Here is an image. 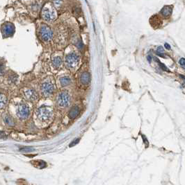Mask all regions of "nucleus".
I'll list each match as a JSON object with an SVG mask.
<instances>
[{
  "instance_id": "nucleus-1",
  "label": "nucleus",
  "mask_w": 185,
  "mask_h": 185,
  "mask_svg": "<svg viewBox=\"0 0 185 185\" xmlns=\"http://www.w3.org/2000/svg\"><path fill=\"white\" fill-rule=\"evenodd\" d=\"M42 17L46 22H52L56 19V13L54 8L50 3L44 6L42 10Z\"/></svg>"
},
{
  "instance_id": "nucleus-2",
  "label": "nucleus",
  "mask_w": 185,
  "mask_h": 185,
  "mask_svg": "<svg viewBox=\"0 0 185 185\" xmlns=\"http://www.w3.org/2000/svg\"><path fill=\"white\" fill-rule=\"evenodd\" d=\"M37 116L42 121H47L52 117L53 110L48 106H42L36 112Z\"/></svg>"
},
{
  "instance_id": "nucleus-3",
  "label": "nucleus",
  "mask_w": 185,
  "mask_h": 185,
  "mask_svg": "<svg viewBox=\"0 0 185 185\" xmlns=\"http://www.w3.org/2000/svg\"><path fill=\"white\" fill-rule=\"evenodd\" d=\"M65 63L67 68L70 69H74L77 67L79 63V56L74 52H72L66 56L65 59Z\"/></svg>"
},
{
  "instance_id": "nucleus-4",
  "label": "nucleus",
  "mask_w": 185,
  "mask_h": 185,
  "mask_svg": "<svg viewBox=\"0 0 185 185\" xmlns=\"http://www.w3.org/2000/svg\"><path fill=\"white\" fill-rule=\"evenodd\" d=\"M54 85L50 80H46L40 86V92L42 95L45 97H48L52 95L54 91Z\"/></svg>"
},
{
  "instance_id": "nucleus-5",
  "label": "nucleus",
  "mask_w": 185,
  "mask_h": 185,
  "mask_svg": "<svg viewBox=\"0 0 185 185\" xmlns=\"http://www.w3.org/2000/svg\"><path fill=\"white\" fill-rule=\"evenodd\" d=\"M30 114V109L27 104L20 103L17 106L16 109V115L20 119H26L29 117Z\"/></svg>"
},
{
  "instance_id": "nucleus-6",
  "label": "nucleus",
  "mask_w": 185,
  "mask_h": 185,
  "mask_svg": "<svg viewBox=\"0 0 185 185\" xmlns=\"http://www.w3.org/2000/svg\"><path fill=\"white\" fill-rule=\"evenodd\" d=\"M70 96L67 91H63L59 94L57 98V103L59 107L66 108L70 104Z\"/></svg>"
},
{
  "instance_id": "nucleus-7",
  "label": "nucleus",
  "mask_w": 185,
  "mask_h": 185,
  "mask_svg": "<svg viewBox=\"0 0 185 185\" xmlns=\"http://www.w3.org/2000/svg\"><path fill=\"white\" fill-rule=\"evenodd\" d=\"M15 33V27L10 22H6L1 26V34L3 38L11 37Z\"/></svg>"
},
{
  "instance_id": "nucleus-8",
  "label": "nucleus",
  "mask_w": 185,
  "mask_h": 185,
  "mask_svg": "<svg viewBox=\"0 0 185 185\" xmlns=\"http://www.w3.org/2000/svg\"><path fill=\"white\" fill-rule=\"evenodd\" d=\"M40 36L41 39L45 42H49L52 39L53 33L49 27L46 25H43L40 28Z\"/></svg>"
},
{
  "instance_id": "nucleus-9",
  "label": "nucleus",
  "mask_w": 185,
  "mask_h": 185,
  "mask_svg": "<svg viewBox=\"0 0 185 185\" xmlns=\"http://www.w3.org/2000/svg\"><path fill=\"white\" fill-rule=\"evenodd\" d=\"M23 95L27 101L34 102L38 100V95L36 91L32 88H24L23 90Z\"/></svg>"
},
{
  "instance_id": "nucleus-10",
  "label": "nucleus",
  "mask_w": 185,
  "mask_h": 185,
  "mask_svg": "<svg viewBox=\"0 0 185 185\" xmlns=\"http://www.w3.org/2000/svg\"><path fill=\"white\" fill-rule=\"evenodd\" d=\"M173 6H172V5H170V6H168H168H165L161 10V15L165 17H170L173 12Z\"/></svg>"
},
{
  "instance_id": "nucleus-11",
  "label": "nucleus",
  "mask_w": 185,
  "mask_h": 185,
  "mask_svg": "<svg viewBox=\"0 0 185 185\" xmlns=\"http://www.w3.org/2000/svg\"><path fill=\"white\" fill-rule=\"evenodd\" d=\"M80 113V109L78 106H74L70 109L69 112V114H68V116L72 119H75Z\"/></svg>"
},
{
  "instance_id": "nucleus-12",
  "label": "nucleus",
  "mask_w": 185,
  "mask_h": 185,
  "mask_svg": "<svg viewBox=\"0 0 185 185\" xmlns=\"http://www.w3.org/2000/svg\"><path fill=\"white\" fill-rule=\"evenodd\" d=\"M81 82H82V84L84 85H88L90 83V81H91V76H90L89 73L88 72H84L82 73V75H81Z\"/></svg>"
},
{
  "instance_id": "nucleus-13",
  "label": "nucleus",
  "mask_w": 185,
  "mask_h": 185,
  "mask_svg": "<svg viewBox=\"0 0 185 185\" xmlns=\"http://www.w3.org/2000/svg\"><path fill=\"white\" fill-rule=\"evenodd\" d=\"M62 62H63L62 58H61L60 56H55L53 58L52 65L53 67L56 68V69H58V68L61 67V64H62Z\"/></svg>"
},
{
  "instance_id": "nucleus-14",
  "label": "nucleus",
  "mask_w": 185,
  "mask_h": 185,
  "mask_svg": "<svg viewBox=\"0 0 185 185\" xmlns=\"http://www.w3.org/2000/svg\"><path fill=\"white\" fill-rule=\"evenodd\" d=\"M8 103L6 96L3 93L0 92V109H3L6 106Z\"/></svg>"
},
{
  "instance_id": "nucleus-15",
  "label": "nucleus",
  "mask_w": 185,
  "mask_h": 185,
  "mask_svg": "<svg viewBox=\"0 0 185 185\" xmlns=\"http://www.w3.org/2000/svg\"><path fill=\"white\" fill-rule=\"evenodd\" d=\"M59 81L61 86L66 87L70 84V83H71V79H70L69 76H63V77H61L60 78Z\"/></svg>"
},
{
  "instance_id": "nucleus-16",
  "label": "nucleus",
  "mask_w": 185,
  "mask_h": 185,
  "mask_svg": "<svg viewBox=\"0 0 185 185\" xmlns=\"http://www.w3.org/2000/svg\"><path fill=\"white\" fill-rule=\"evenodd\" d=\"M3 119L4 123H6L7 125H8V126H13L14 125V121L13 118H12L11 116H10L8 114H4Z\"/></svg>"
},
{
  "instance_id": "nucleus-17",
  "label": "nucleus",
  "mask_w": 185,
  "mask_h": 185,
  "mask_svg": "<svg viewBox=\"0 0 185 185\" xmlns=\"http://www.w3.org/2000/svg\"><path fill=\"white\" fill-rule=\"evenodd\" d=\"M33 162L36 163L35 164V166H36L38 169H43L44 167L46 166V164L45 162L41 161V160H36V161H33Z\"/></svg>"
},
{
  "instance_id": "nucleus-18",
  "label": "nucleus",
  "mask_w": 185,
  "mask_h": 185,
  "mask_svg": "<svg viewBox=\"0 0 185 185\" xmlns=\"http://www.w3.org/2000/svg\"><path fill=\"white\" fill-rule=\"evenodd\" d=\"M17 79V76L16 74H10L8 75V81L10 82V83H15V82H16Z\"/></svg>"
},
{
  "instance_id": "nucleus-19",
  "label": "nucleus",
  "mask_w": 185,
  "mask_h": 185,
  "mask_svg": "<svg viewBox=\"0 0 185 185\" xmlns=\"http://www.w3.org/2000/svg\"><path fill=\"white\" fill-rule=\"evenodd\" d=\"M164 48L161 46L158 47H157V51H156V54L157 55L159 56H161L162 58H165L164 56V54H163L164 53Z\"/></svg>"
},
{
  "instance_id": "nucleus-20",
  "label": "nucleus",
  "mask_w": 185,
  "mask_h": 185,
  "mask_svg": "<svg viewBox=\"0 0 185 185\" xmlns=\"http://www.w3.org/2000/svg\"><path fill=\"white\" fill-rule=\"evenodd\" d=\"M5 73V64L3 62H0V76H2Z\"/></svg>"
},
{
  "instance_id": "nucleus-21",
  "label": "nucleus",
  "mask_w": 185,
  "mask_h": 185,
  "mask_svg": "<svg viewBox=\"0 0 185 185\" xmlns=\"http://www.w3.org/2000/svg\"><path fill=\"white\" fill-rule=\"evenodd\" d=\"M155 60H156V62H158L159 64V66H160V67H161V68L162 69H163V70H164V71H168V72H170V71L168 70V68H167L166 67V66L164 65V64H162L161 62H160L159 60H158V59L157 58H155Z\"/></svg>"
},
{
  "instance_id": "nucleus-22",
  "label": "nucleus",
  "mask_w": 185,
  "mask_h": 185,
  "mask_svg": "<svg viewBox=\"0 0 185 185\" xmlns=\"http://www.w3.org/2000/svg\"><path fill=\"white\" fill-rule=\"evenodd\" d=\"M53 1H54V4L56 6H61V3H62V1H61V0H53Z\"/></svg>"
},
{
  "instance_id": "nucleus-23",
  "label": "nucleus",
  "mask_w": 185,
  "mask_h": 185,
  "mask_svg": "<svg viewBox=\"0 0 185 185\" xmlns=\"http://www.w3.org/2000/svg\"><path fill=\"white\" fill-rule=\"evenodd\" d=\"M179 64H180V65L182 66V67L183 68H184V66H185V60L184 58H182L179 60Z\"/></svg>"
},
{
  "instance_id": "nucleus-24",
  "label": "nucleus",
  "mask_w": 185,
  "mask_h": 185,
  "mask_svg": "<svg viewBox=\"0 0 185 185\" xmlns=\"http://www.w3.org/2000/svg\"><path fill=\"white\" fill-rule=\"evenodd\" d=\"M79 139H76V140H74L73 142L71 143V144H70V147H72V146H73L74 145H76L77 143L79 142Z\"/></svg>"
},
{
  "instance_id": "nucleus-25",
  "label": "nucleus",
  "mask_w": 185,
  "mask_h": 185,
  "mask_svg": "<svg viewBox=\"0 0 185 185\" xmlns=\"http://www.w3.org/2000/svg\"><path fill=\"white\" fill-rule=\"evenodd\" d=\"M164 47H166V49H170V46L168 44V43H165Z\"/></svg>"
},
{
  "instance_id": "nucleus-26",
  "label": "nucleus",
  "mask_w": 185,
  "mask_h": 185,
  "mask_svg": "<svg viewBox=\"0 0 185 185\" xmlns=\"http://www.w3.org/2000/svg\"><path fill=\"white\" fill-rule=\"evenodd\" d=\"M148 60L150 62L151 60H152V58H151V57L150 56H148Z\"/></svg>"
}]
</instances>
